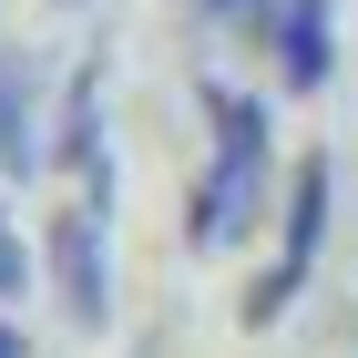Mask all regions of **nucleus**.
I'll return each mask as SVG.
<instances>
[{"instance_id":"f257e3e1","label":"nucleus","mask_w":358,"mask_h":358,"mask_svg":"<svg viewBox=\"0 0 358 358\" xmlns=\"http://www.w3.org/2000/svg\"><path fill=\"white\" fill-rule=\"evenodd\" d=\"M205 123H215V164L194 185V246H236L266 215V103L205 83Z\"/></svg>"},{"instance_id":"f03ea898","label":"nucleus","mask_w":358,"mask_h":358,"mask_svg":"<svg viewBox=\"0 0 358 358\" xmlns=\"http://www.w3.org/2000/svg\"><path fill=\"white\" fill-rule=\"evenodd\" d=\"M317 236H328V154H307V164L287 174V246H276V266L256 276L246 328H276V317H287V297H297L307 266H317Z\"/></svg>"},{"instance_id":"7ed1b4c3","label":"nucleus","mask_w":358,"mask_h":358,"mask_svg":"<svg viewBox=\"0 0 358 358\" xmlns=\"http://www.w3.org/2000/svg\"><path fill=\"white\" fill-rule=\"evenodd\" d=\"M52 276H62V307H72L83 328L113 317V246H103V215H92V205H72V215L52 225Z\"/></svg>"},{"instance_id":"20e7f679","label":"nucleus","mask_w":358,"mask_h":358,"mask_svg":"<svg viewBox=\"0 0 358 358\" xmlns=\"http://www.w3.org/2000/svg\"><path fill=\"white\" fill-rule=\"evenodd\" d=\"M62 164L83 174V205L113 215V154H103V62L72 72V103H62Z\"/></svg>"},{"instance_id":"39448f33","label":"nucleus","mask_w":358,"mask_h":358,"mask_svg":"<svg viewBox=\"0 0 358 358\" xmlns=\"http://www.w3.org/2000/svg\"><path fill=\"white\" fill-rule=\"evenodd\" d=\"M338 0H266V31H276V72H287V92H317L338 62V31H328Z\"/></svg>"},{"instance_id":"423d86ee","label":"nucleus","mask_w":358,"mask_h":358,"mask_svg":"<svg viewBox=\"0 0 358 358\" xmlns=\"http://www.w3.org/2000/svg\"><path fill=\"white\" fill-rule=\"evenodd\" d=\"M41 164V123H31V62L0 52V174H31Z\"/></svg>"},{"instance_id":"0eeeda50","label":"nucleus","mask_w":358,"mask_h":358,"mask_svg":"<svg viewBox=\"0 0 358 358\" xmlns=\"http://www.w3.org/2000/svg\"><path fill=\"white\" fill-rule=\"evenodd\" d=\"M21 276H31V256H21V236H10V215H0V297H21Z\"/></svg>"},{"instance_id":"6e6552de","label":"nucleus","mask_w":358,"mask_h":358,"mask_svg":"<svg viewBox=\"0 0 358 358\" xmlns=\"http://www.w3.org/2000/svg\"><path fill=\"white\" fill-rule=\"evenodd\" d=\"M0 358H21V328H0Z\"/></svg>"},{"instance_id":"1a4fd4ad","label":"nucleus","mask_w":358,"mask_h":358,"mask_svg":"<svg viewBox=\"0 0 358 358\" xmlns=\"http://www.w3.org/2000/svg\"><path fill=\"white\" fill-rule=\"evenodd\" d=\"M205 10H256V0H205Z\"/></svg>"}]
</instances>
